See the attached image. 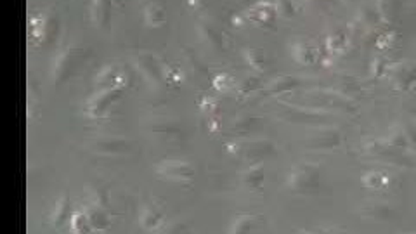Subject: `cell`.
Wrapping results in <instances>:
<instances>
[{"label":"cell","mask_w":416,"mask_h":234,"mask_svg":"<svg viewBox=\"0 0 416 234\" xmlns=\"http://www.w3.org/2000/svg\"><path fill=\"white\" fill-rule=\"evenodd\" d=\"M262 179H264V174H262L260 168H250L243 174V182L250 187V189H259L262 186Z\"/></svg>","instance_id":"obj_3"},{"label":"cell","mask_w":416,"mask_h":234,"mask_svg":"<svg viewBox=\"0 0 416 234\" xmlns=\"http://www.w3.org/2000/svg\"><path fill=\"white\" fill-rule=\"evenodd\" d=\"M364 186L368 187H375V189H378V187L385 186L387 182H389V177L383 174H380V172H371V174L364 175Z\"/></svg>","instance_id":"obj_5"},{"label":"cell","mask_w":416,"mask_h":234,"mask_svg":"<svg viewBox=\"0 0 416 234\" xmlns=\"http://www.w3.org/2000/svg\"><path fill=\"white\" fill-rule=\"evenodd\" d=\"M314 181H315V170L312 167H309V165L297 167L288 177L290 187H293V189L297 191L307 189V187H309Z\"/></svg>","instance_id":"obj_2"},{"label":"cell","mask_w":416,"mask_h":234,"mask_svg":"<svg viewBox=\"0 0 416 234\" xmlns=\"http://www.w3.org/2000/svg\"><path fill=\"white\" fill-rule=\"evenodd\" d=\"M394 85L401 91H411L416 85V63H404L394 68Z\"/></svg>","instance_id":"obj_1"},{"label":"cell","mask_w":416,"mask_h":234,"mask_svg":"<svg viewBox=\"0 0 416 234\" xmlns=\"http://www.w3.org/2000/svg\"><path fill=\"white\" fill-rule=\"evenodd\" d=\"M295 54H297V57L302 61V63H311L312 57H314V50L311 49L309 44H304V42H302V44L297 45Z\"/></svg>","instance_id":"obj_6"},{"label":"cell","mask_w":416,"mask_h":234,"mask_svg":"<svg viewBox=\"0 0 416 234\" xmlns=\"http://www.w3.org/2000/svg\"><path fill=\"white\" fill-rule=\"evenodd\" d=\"M404 132H406V139H408V147H410V153L416 156V127H413L411 124H404L403 125Z\"/></svg>","instance_id":"obj_7"},{"label":"cell","mask_w":416,"mask_h":234,"mask_svg":"<svg viewBox=\"0 0 416 234\" xmlns=\"http://www.w3.org/2000/svg\"><path fill=\"white\" fill-rule=\"evenodd\" d=\"M248 61L252 63V66L262 68V64H264V61H265V54L257 52V50H252V52H248Z\"/></svg>","instance_id":"obj_8"},{"label":"cell","mask_w":416,"mask_h":234,"mask_svg":"<svg viewBox=\"0 0 416 234\" xmlns=\"http://www.w3.org/2000/svg\"><path fill=\"white\" fill-rule=\"evenodd\" d=\"M399 6V0H380V14H382V17H385V20H392V17L397 16Z\"/></svg>","instance_id":"obj_4"}]
</instances>
